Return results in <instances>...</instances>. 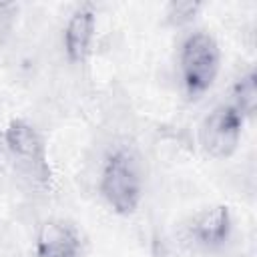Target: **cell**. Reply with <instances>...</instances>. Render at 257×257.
Masks as SVG:
<instances>
[{"instance_id":"52a82bcc","label":"cell","mask_w":257,"mask_h":257,"mask_svg":"<svg viewBox=\"0 0 257 257\" xmlns=\"http://www.w3.org/2000/svg\"><path fill=\"white\" fill-rule=\"evenodd\" d=\"M94 34H96V6L92 2H82L70 12L62 34L64 54L70 64L82 66L88 62L92 54Z\"/></svg>"},{"instance_id":"7a4b0ae2","label":"cell","mask_w":257,"mask_h":257,"mask_svg":"<svg viewBox=\"0 0 257 257\" xmlns=\"http://www.w3.org/2000/svg\"><path fill=\"white\" fill-rule=\"evenodd\" d=\"M4 153L14 165L16 173L34 189L50 191L52 167L48 147L40 131L26 118H12L2 133Z\"/></svg>"},{"instance_id":"8992f818","label":"cell","mask_w":257,"mask_h":257,"mask_svg":"<svg viewBox=\"0 0 257 257\" xmlns=\"http://www.w3.org/2000/svg\"><path fill=\"white\" fill-rule=\"evenodd\" d=\"M32 257H86L80 229L68 219H48L40 225Z\"/></svg>"},{"instance_id":"277c9868","label":"cell","mask_w":257,"mask_h":257,"mask_svg":"<svg viewBox=\"0 0 257 257\" xmlns=\"http://www.w3.org/2000/svg\"><path fill=\"white\" fill-rule=\"evenodd\" d=\"M247 118L233 102H219L199 124V145L211 159H229L243 137Z\"/></svg>"},{"instance_id":"ba28073f","label":"cell","mask_w":257,"mask_h":257,"mask_svg":"<svg viewBox=\"0 0 257 257\" xmlns=\"http://www.w3.org/2000/svg\"><path fill=\"white\" fill-rule=\"evenodd\" d=\"M229 102H233L241 110V114L245 118H253L255 116V110H257V74H255L253 68L243 72L233 82Z\"/></svg>"},{"instance_id":"3957f363","label":"cell","mask_w":257,"mask_h":257,"mask_svg":"<svg viewBox=\"0 0 257 257\" xmlns=\"http://www.w3.org/2000/svg\"><path fill=\"white\" fill-rule=\"evenodd\" d=\"M179 78L189 100L201 98L215 84L221 70V48L207 30L189 32L179 46Z\"/></svg>"},{"instance_id":"30bf717a","label":"cell","mask_w":257,"mask_h":257,"mask_svg":"<svg viewBox=\"0 0 257 257\" xmlns=\"http://www.w3.org/2000/svg\"><path fill=\"white\" fill-rule=\"evenodd\" d=\"M18 14V6L16 4H0V30H4V20L12 18Z\"/></svg>"},{"instance_id":"9c48e42d","label":"cell","mask_w":257,"mask_h":257,"mask_svg":"<svg viewBox=\"0 0 257 257\" xmlns=\"http://www.w3.org/2000/svg\"><path fill=\"white\" fill-rule=\"evenodd\" d=\"M201 8H203L201 2H191V0L169 2L167 8H165V18L171 26H185V24H191L197 18Z\"/></svg>"},{"instance_id":"8fae6325","label":"cell","mask_w":257,"mask_h":257,"mask_svg":"<svg viewBox=\"0 0 257 257\" xmlns=\"http://www.w3.org/2000/svg\"><path fill=\"white\" fill-rule=\"evenodd\" d=\"M4 145H2V135H0V165H2V157H4Z\"/></svg>"},{"instance_id":"6da1fadb","label":"cell","mask_w":257,"mask_h":257,"mask_svg":"<svg viewBox=\"0 0 257 257\" xmlns=\"http://www.w3.org/2000/svg\"><path fill=\"white\" fill-rule=\"evenodd\" d=\"M98 193L108 209L120 217H131L139 211L145 197V169L133 147L118 145L104 157Z\"/></svg>"},{"instance_id":"5b68a950","label":"cell","mask_w":257,"mask_h":257,"mask_svg":"<svg viewBox=\"0 0 257 257\" xmlns=\"http://www.w3.org/2000/svg\"><path fill=\"white\" fill-rule=\"evenodd\" d=\"M235 221L229 205L217 203L199 209L183 223V239L201 253L225 249L233 237Z\"/></svg>"}]
</instances>
